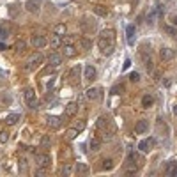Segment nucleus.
I'll use <instances>...</instances> for the list:
<instances>
[{
	"mask_svg": "<svg viewBox=\"0 0 177 177\" xmlns=\"http://www.w3.org/2000/svg\"><path fill=\"white\" fill-rule=\"evenodd\" d=\"M98 46L105 55H112L113 48H115V32L112 28H106V30L101 32V35L98 39Z\"/></svg>",
	"mask_w": 177,
	"mask_h": 177,
	"instance_id": "obj_1",
	"label": "nucleus"
},
{
	"mask_svg": "<svg viewBox=\"0 0 177 177\" xmlns=\"http://www.w3.org/2000/svg\"><path fill=\"white\" fill-rule=\"evenodd\" d=\"M23 96H25V101H27L28 108H32V110H35L37 108V105H39V101H37V98H35V91L34 89H25L23 91Z\"/></svg>",
	"mask_w": 177,
	"mask_h": 177,
	"instance_id": "obj_2",
	"label": "nucleus"
},
{
	"mask_svg": "<svg viewBox=\"0 0 177 177\" xmlns=\"http://www.w3.org/2000/svg\"><path fill=\"white\" fill-rule=\"evenodd\" d=\"M50 165H51V158H50V154H35V167L48 168Z\"/></svg>",
	"mask_w": 177,
	"mask_h": 177,
	"instance_id": "obj_3",
	"label": "nucleus"
},
{
	"mask_svg": "<svg viewBox=\"0 0 177 177\" xmlns=\"http://www.w3.org/2000/svg\"><path fill=\"white\" fill-rule=\"evenodd\" d=\"M85 96H87V99H91V101H99L101 96H103V92H101L99 87H91V89H87Z\"/></svg>",
	"mask_w": 177,
	"mask_h": 177,
	"instance_id": "obj_4",
	"label": "nucleus"
},
{
	"mask_svg": "<svg viewBox=\"0 0 177 177\" xmlns=\"http://www.w3.org/2000/svg\"><path fill=\"white\" fill-rule=\"evenodd\" d=\"M30 44H32L34 48H44V46L48 44V39H46L44 35L35 34V35H32V39H30Z\"/></svg>",
	"mask_w": 177,
	"mask_h": 177,
	"instance_id": "obj_5",
	"label": "nucleus"
},
{
	"mask_svg": "<svg viewBox=\"0 0 177 177\" xmlns=\"http://www.w3.org/2000/svg\"><path fill=\"white\" fill-rule=\"evenodd\" d=\"M42 60H44V57L41 55V53H34V55L28 58V69H34V67H37V66H41Z\"/></svg>",
	"mask_w": 177,
	"mask_h": 177,
	"instance_id": "obj_6",
	"label": "nucleus"
},
{
	"mask_svg": "<svg viewBox=\"0 0 177 177\" xmlns=\"http://www.w3.org/2000/svg\"><path fill=\"white\" fill-rule=\"evenodd\" d=\"M154 143H156L154 138H149V140H142L140 143H138V149H140L142 152H149L151 149L154 147Z\"/></svg>",
	"mask_w": 177,
	"mask_h": 177,
	"instance_id": "obj_7",
	"label": "nucleus"
},
{
	"mask_svg": "<svg viewBox=\"0 0 177 177\" xmlns=\"http://www.w3.org/2000/svg\"><path fill=\"white\" fill-rule=\"evenodd\" d=\"M76 112H78V105H76V103H67L66 108H64V115H66V117H74Z\"/></svg>",
	"mask_w": 177,
	"mask_h": 177,
	"instance_id": "obj_8",
	"label": "nucleus"
},
{
	"mask_svg": "<svg viewBox=\"0 0 177 177\" xmlns=\"http://www.w3.org/2000/svg\"><path fill=\"white\" fill-rule=\"evenodd\" d=\"M147 129H149V122L145 119H142V120L136 122V126H135V133H136V135H143Z\"/></svg>",
	"mask_w": 177,
	"mask_h": 177,
	"instance_id": "obj_9",
	"label": "nucleus"
},
{
	"mask_svg": "<svg viewBox=\"0 0 177 177\" xmlns=\"http://www.w3.org/2000/svg\"><path fill=\"white\" fill-rule=\"evenodd\" d=\"M174 55H175V53H174V50L172 48H161L159 50V58L165 60V62H167V60H172Z\"/></svg>",
	"mask_w": 177,
	"mask_h": 177,
	"instance_id": "obj_10",
	"label": "nucleus"
},
{
	"mask_svg": "<svg viewBox=\"0 0 177 177\" xmlns=\"http://www.w3.org/2000/svg\"><path fill=\"white\" fill-rule=\"evenodd\" d=\"M48 64L51 67H58V66L62 64V57L58 55V53H51V55L48 57Z\"/></svg>",
	"mask_w": 177,
	"mask_h": 177,
	"instance_id": "obj_11",
	"label": "nucleus"
},
{
	"mask_svg": "<svg viewBox=\"0 0 177 177\" xmlns=\"http://www.w3.org/2000/svg\"><path fill=\"white\" fill-rule=\"evenodd\" d=\"M83 76L87 78V80H94V78H96V67L91 66V64H87L83 67Z\"/></svg>",
	"mask_w": 177,
	"mask_h": 177,
	"instance_id": "obj_12",
	"label": "nucleus"
},
{
	"mask_svg": "<svg viewBox=\"0 0 177 177\" xmlns=\"http://www.w3.org/2000/svg\"><path fill=\"white\" fill-rule=\"evenodd\" d=\"M50 46L51 48H58V46H62V35H58V34H53L51 37H50Z\"/></svg>",
	"mask_w": 177,
	"mask_h": 177,
	"instance_id": "obj_13",
	"label": "nucleus"
},
{
	"mask_svg": "<svg viewBox=\"0 0 177 177\" xmlns=\"http://www.w3.org/2000/svg\"><path fill=\"white\" fill-rule=\"evenodd\" d=\"M46 124H48V127H51V129H58L60 127V119L58 117H46Z\"/></svg>",
	"mask_w": 177,
	"mask_h": 177,
	"instance_id": "obj_14",
	"label": "nucleus"
},
{
	"mask_svg": "<svg viewBox=\"0 0 177 177\" xmlns=\"http://www.w3.org/2000/svg\"><path fill=\"white\" fill-rule=\"evenodd\" d=\"M165 174H167L168 177L177 175V163H175V161H170L168 165H167V170H165Z\"/></svg>",
	"mask_w": 177,
	"mask_h": 177,
	"instance_id": "obj_15",
	"label": "nucleus"
},
{
	"mask_svg": "<svg viewBox=\"0 0 177 177\" xmlns=\"http://www.w3.org/2000/svg\"><path fill=\"white\" fill-rule=\"evenodd\" d=\"M25 9H27L28 13H37V11H39V2H35V0H28L27 4H25Z\"/></svg>",
	"mask_w": 177,
	"mask_h": 177,
	"instance_id": "obj_16",
	"label": "nucleus"
},
{
	"mask_svg": "<svg viewBox=\"0 0 177 177\" xmlns=\"http://www.w3.org/2000/svg\"><path fill=\"white\" fill-rule=\"evenodd\" d=\"M94 13L98 14V16H103V18H106V16L110 14V11H108V9H106L105 6L98 4V6H94Z\"/></svg>",
	"mask_w": 177,
	"mask_h": 177,
	"instance_id": "obj_17",
	"label": "nucleus"
},
{
	"mask_svg": "<svg viewBox=\"0 0 177 177\" xmlns=\"http://www.w3.org/2000/svg\"><path fill=\"white\" fill-rule=\"evenodd\" d=\"M64 55L69 57V58L76 55V48H74V44H64Z\"/></svg>",
	"mask_w": 177,
	"mask_h": 177,
	"instance_id": "obj_18",
	"label": "nucleus"
},
{
	"mask_svg": "<svg viewBox=\"0 0 177 177\" xmlns=\"http://www.w3.org/2000/svg\"><path fill=\"white\" fill-rule=\"evenodd\" d=\"M152 105H154V98L149 96V94H145V96L142 98V106H143V108H151Z\"/></svg>",
	"mask_w": 177,
	"mask_h": 177,
	"instance_id": "obj_19",
	"label": "nucleus"
},
{
	"mask_svg": "<svg viewBox=\"0 0 177 177\" xmlns=\"http://www.w3.org/2000/svg\"><path fill=\"white\" fill-rule=\"evenodd\" d=\"M126 35H127V42L133 44V37H135V25H127L126 27Z\"/></svg>",
	"mask_w": 177,
	"mask_h": 177,
	"instance_id": "obj_20",
	"label": "nucleus"
},
{
	"mask_svg": "<svg viewBox=\"0 0 177 177\" xmlns=\"http://www.w3.org/2000/svg\"><path fill=\"white\" fill-rule=\"evenodd\" d=\"M89 145H91V151H94V152H96V151H99V149H101V140L94 136V138H91V143H89Z\"/></svg>",
	"mask_w": 177,
	"mask_h": 177,
	"instance_id": "obj_21",
	"label": "nucleus"
},
{
	"mask_svg": "<svg viewBox=\"0 0 177 177\" xmlns=\"http://www.w3.org/2000/svg\"><path fill=\"white\" fill-rule=\"evenodd\" d=\"M76 172L78 174H89L91 172V168H89V165H85V163H76Z\"/></svg>",
	"mask_w": 177,
	"mask_h": 177,
	"instance_id": "obj_22",
	"label": "nucleus"
},
{
	"mask_svg": "<svg viewBox=\"0 0 177 177\" xmlns=\"http://www.w3.org/2000/svg\"><path fill=\"white\" fill-rule=\"evenodd\" d=\"M78 42H80V48H82V50H91V46H92V42L89 41L87 37H80Z\"/></svg>",
	"mask_w": 177,
	"mask_h": 177,
	"instance_id": "obj_23",
	"label": "nucleus"
},
{
	"mask_svg": "<svg viewBox=\"0 0 177 177\" xmlns=\"http://www.w3.org/2000/svg\"><path fill=\"white\" fill-rule=\"evenodd\" d=\"M18 120H20V115H18V113H11V115H7V117H6V122L9 124V126L16 124Z\"/></svg>",
	"mask_w": 177,
	"mask_h": 177,
	"instance_id": "obj_24",
	"label": "nucleus"
},
{
	"mask_svg": "<svg viewBox=\"0 0 177 177\" xmlns=\"http://www.w3.org/2000/svg\"><path fill=\"white\" fill-rule=\"evenodd\" d=\"M76 136H78V129H76V127H71V129L66 131V138H67V140H74Z\"/></svg>",
	"mask_w": 177,
	"mask_h": 177,
	"instance_id": "obj_25",
	"label": "nucleus"
},
{
	"mask_svg": "<svg viewBox=\"0 0 177 177\" xmlns=\"http://www.w3.org/2000/svg\"><path fill=\"white\" fill-rule=\"evenodd\" d=\"M163 30H165V34H168L172 39H177V28H174V27H170L168 25V27H165Z\"/></svg>",
	"mask_w": 177,
	"mask_h": 177,
	"instance_id": "obj_26",
	"label": "nucleus"
},
{
	"mask_svg": "<svg viewBox=\"0 0 177 177\" xmlns=\"http://www.w3.org/2000/svg\"><path fill=\"white\" fill-rule=\"evenodd\" d=\"M25 48H27V42H25V41H16V44H14V50H16L18 53L25 51Z\"/></svg>",
	"mask_w": 177,
	"mask_h": 177,
	"instance_id": "obj_27",
	"label": "nucleus"
},
{
	"mask_svg": "<svg viewBox=\"0 0 177 177\" xmlns=\"http://www.w3.org/2000/svg\"><path fill=\"white\" fill-rule=\"evenodd\" d=\"M55 34H58V35L66 34V25H64V23H58V25L55 27Z\"/></svg>",
	"mask_w": 177,
	"mask_h": 177,
	"instance_id": "obj_28",
	"label": "nucleus"
},
{
	"mask_svg": "<svg viewBox=\"0 0 177 177\" xmlns=\"http://www.w3.org/2000/svg\"><path fill=\"white\" fill-rule=\"evenodd\" d=\"M60 174H62V175H71V174H73V168H71L69 165H64L62 168H60Z\"/></svg>",
	"mask_w": 177,
	"mask_h": 177,
	"instance_id": "obj_29",
	"label": "nucleus"
},
{
	"mask_svg": "<svg viewBox=\"0 0 177 177\" xmlns=\"http://www.w3.org/2000/svg\"><path fill=\"white\" fill-rule=\"evenodd\" d=\"M41 147L42 149H48L50 147V136H48V135H44V136L41 138Z\"/></svg>",
	"mask_w": 177,
	"mask_h": 177,
	"instance_id": "obj_30",
	"label": "nucleus"
},
{
	"mask_svg": "<svg viewBox=\"0 0 177 177\" xmlns=\"http://www.w3.org/2000/svg\"><path fill=\"white\" fill-rule=\"evenodd\" d=\"M112 168H113L112 159H103V170H112Z\"/></svg>",
	"mask_w": 177,
	"mask_h": 177,
	"instance_id": "obj_31",
	"label": "nucleus"
},
{
	"mask_svg": "<svg viewBox=\"0 0 177 177\" xmlns=\"http://www.w3.org/2000/svg\"><path fill=\"white\" fill-rule=\"evenodd\" d=\"M9 140V133L7 131H0V143H6Z\"/></svg>",
	"mask_w": 177,
	"mask_h": 177,
	"instance_id": "obj_32",
	"label": "nucleus"
},
{
	"mask_svg": "<svg viewBox=\"0 0 177 177\" xmlns=\"http://www.w3.org/2000/svg\"><path fill=\"white\" fill-rule=\"evenodd\" d=\"M78 76H80V66H74L71 69V78H78Z\"/></svg>",
	"mask_w": 177,
	"mask_h": 177,
	"instance_id": "obj_33",
	"label": "nucleus"
},
{
	"mask_svg": "<svg viewBox=\"0 0 177 177\" xmlns=\"http://www.w3.org/2000/svg\"><path fill=\"white\" fill-rule=\"evenodd\" d=\"M129 80H131L133 83H136V82H140V74H138V73H131V74H129Z\"/></svg>",
	"mask_w": 177,
	"mask_h": 177,
	"instance_id": "obj_34",
	"label": "nucleus"
},
{
	"mask_svg": "<svg viewBox=\"0 0 177 177\" xmlns=\"http://www.w3.org/2000/svg\"><path fill=\"white\" fill-rule=\"evenodd\" d=\"M136 170H138V168L135 167V163H133L131 167H127V168H126V174H127V175H131V174H136Z\"/></svg>",
	"mask_w": 177,
	"mask_h": 177,
	"instance_id": "obj_35",
	"label": "nucleus"
},
{
	"mask_svg": "<svg viewBox=\"0 0 177 177\" xmlns=\"http://www.w3.org/2000/svg\"><path fill=\"white\" fill-rule=\"evenodd\" d=\"M73 41H74V35H67L66 39H62V44H73Z\"/></svg>",
	"mask_w": 177,
	"mask_h": 177,
	"instance_id": "obj_36",
	"label": "nucleus"
},
{
	"mask_svg": "<svg viewBox=\"0 0 177 177\" xmlns=\"http://www.w3.org/2000/svg\"><path fill=\"white\" fill-rule=\"evenodd\" d=\"M4 37H7V32H6L2 27H0V39H4Z\"/></svg>",
	"mask_w": 177,
	"mask_h": 177,
	"instance_id": "obj_37",
	"label": "nucleus"
},
{
	"mask_svg": "<svg viewBox=\"0 0 177 177\" xmlns=\"http://www.w3.org/2000/svg\"><path fill=\"white\" fill-rule=\"evenodd\" d=\"M83 127H85V122H83V120H82V122H80V124H78V126H76V129H78V131H82Z\"/></svg>",
	"mask_w": 177,
	"mask_h": 177,
	"instance_id": "obj_38",
	"label": "nucleus"
},
{
	"mask_svg": "<svg viewBox=\"0 0 177 177\" xmlns=\"http://www.w3.org/2000/svg\"><path fill=\"white\" fill-rule=\"evenodd\" d=\"M170 21H172V23H174V25H175V27H177V14H174V16L170 18Z\"/></svg>",
	"mask_w": 177,
	"mask_h": 177,
	"instance_id": "obj_39",
	"label": "nucleus"
},
{
	"mask_svg": "<svg viewBox=\"0 0 177 177\" xmlns=\"http://www.w3.org/2000/svg\"><path fill=\"white\" fill-rule=\"evenodd\" d=\"M174 115H177V105L174 106Z\"/></svg>",
	"mask_w": 177,
	"mask_h": 177,
	"instance_id": "obj_40",
	"label": "nucleus"
},
{
	"mask_svg": "<svg viewBox=\"0 0 177 177\" xmlns=\"http://www.w3.org/2000/svg\"><path fill=\"white\" fill-rule=\"evenodd\" d=\"M2 50H6V46H4V44H2V42H0V51H2Z\"/></svg>",
	"mask_w": 177,
	"mask_h": 177,
	"instance_id": "obj_41",
	"label": "nucleus"
}]
</instances>
